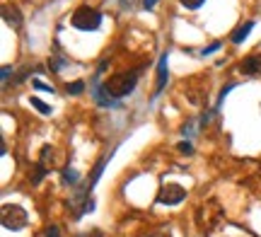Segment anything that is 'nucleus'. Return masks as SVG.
Wrapping results in <instances>:
<instances>
[{
  "mask_svg": "<svg viewBox=\"0 0 261 237\" xmlns=\"http://www.w3.org/2000/svg\"><path fill=\"white\" fill-rule=\"evenodd\" d=\"M136 83H138V73H119V75H111L109 80L104 83L107 92H109L114 99L119 97H126L136 90Z\"/></svg>",
  "mask_w": 261,
  "mask_h": 237,
  "instance_id": "obj_1",
  "label": "nucleus"
},
{
  "mask_svg": "<svg viewBox=\"0 0 261 237\" xmlns=\"http://www.w3.org/2000/svg\"><path fill=\"white\" fill-rule=\"evenodd\" d=\"M70 25L75 29H83V32H95V29H99V25H102V15L97 13L95 8L83 5V8H78V10L73 13Z\"/></svg>",
  "mask_w": 261,
  "mask_h": 237,
  "instance_id": "obj_2",
  "label": "nucleus"
},
{
  "mask_svg": "<svg viewBox=\"0 0 261 237\" xmlns=\"http://www.w3.org/2000/svg\"><path fill=\"white\" fill-rule=\"evenodd\" d=\"M0 213H3V215H0V223H3L5 230H13V232H17V230L27 227V223H29L27 210L22 208V206H15V203L10 206V203H5Z\"/></svg>",
  "mask_w": 261,
  "mask_h": 237,
  "instance_id": "obj_3",
  "label": "nucleus"
},
{
  "mask_svg": "<svg viewBox=\"0 0 261 237\" xmlns=\"http://www.w3.org/2000/svg\"><path fill=\"white\" fill-rule=\"evenodd\" d=\"M184 196H186V189H184V186H179V184H165V186L160 189V194H157V203L177 206V203L184 201Z\"/></svg>",
  "mask_w": 261,
  "mask_h": 237,
  "instance_id": "obj_4",
  "label": "nucleus"
},
{
  "mask_svg": "<svg viewBox=\"0 0 261 237\" xmlns=\"http://www.w3.org/2000/svg\"><path fill=\"white\" fill-rule=\"evenodd\" d=\"M92 97L97 99V104H99V107H116L114 97L107 92V87L99 83V80H95V83H92Z\"/></svg>",
  "mask_w": 261,
  "mask_h": 237,
  "instance_id": "obj_5",
  "label": "nucleus"
},
{
  "mask_svg": "<svg viewBox=\"0 0 261 237\" xmlns=\"http://www.w3.org/2000/svg\"><path fill=\"white\" fill-rule=\"evenodd\" d=\"M167 61H169V54H162L160 56V63H157V83H155V95H160L165 90L167 78H169V68H167Z\"/></svg>",
  "mask_w": 261,
  "mask_h": 237,
  "instance_id": "obj_6",
  "label": "nucleus"
},
{
  "mask_svg": "<svg viewBox=\"0 0 261 237\" xmlns=\"http://www.w3.org/2000/svg\"><path fill=\"white\" fill-rule=\"evenodd\" d=\"M0 13H3V22H5L8 27H13V29L22 27V15H20L17 8H13V5H3Z\"/></svg>",
  "mask_w": 261,
  "mask_h": 237,
  "instance_id": "obj_7",
  "label": "nucleus"
},
{
  "mask_svg": "<svg viewBox=\"0 0 261 237\" xmlns=\"http://www.w3.org/2000/svg\"><path fill=\"white\" fill-rule=\"evenodd\" d=\"M239 70L244 73V75H261V54H251L242 61V66Z\"/></svg>",
  "mask_w": 261,
  "mask_h": 237,
  "instance_id": "obj_8",
  "label": "nucleus"
},
{
  "mask_svg": "<svg viewBox=\"0 0 261 237\" xmlns=\"http://www.w3.org/2000/svg\"><path fill=\"white\" fill-rule=\"evenodd\" d=\"M251 29H254V22H244L242 27H237L232 32V44H242L249 37V32H251Z\"/></svg>",
  "mask_w": 261,
  "mask_h": 237,
  "instance_id": "obj_9",
  "label": "nucleus"
},
{
  "mask_svg": "<svg viewBox=\"0 0 261 237\" xmlns=\"http://www.w3.org/2000/svg\"><path fill=\"white\" fill-rule=\"evenodd\" d=\"M109 160H111V155H107V157H102V162H99V165L95 167V172H92V179H90V184H87L85 189H92V186H95L97 181H99V177H102V172H104V167L109 165Z\"/></svg>",
  "mask_w": 261,
  "mask_h": 237,
  "instance_id": "obj_10",
  "label": "nucleus"
},
{
  "mask_svg": "<svg viewBox=\"0 0 261 237\" xmlns=\"http://www.w3.org/2000/svg\"><path fill=\"white\" fill-rule=\"evenodd\" d=\"M46 172H49V167H46V165H42V162H37V165H34V169H32V177H29V179H32V184H42V179L46 177Z\"/></svg>",
  "mask_w": 261,
  "mask_h": 237,
  "instance_id": "obj_11",
  "label": "nucleus"
},
{
  "mask_svg": "<svg viewBox=\"0 0 261 237\" xmlns=\"http://www.w3.org/2000/svg\"><path fill=\"white\" fill-rule=\"evenodd\" d=\"M61 174H63V181H66V184H70V186H75V184L80 181V177H78V172H75L73 167H66L63 172H61Z\"/></svg>",
  "mask_w": 261,
  "mask_h": 237,
  "instance_id": "obj_12",
  "label": "nucleus"
},
{
  "mask_svg": "<svg viewBox=\"0 0 261 237\" xmlns=\"http://www.w3.org/2000/svg\"><path fill=\"white\" fill-rule=\"evenodd\" d=\"M49 155H54V150H51V145H44V148H42V157H39V162H42V165H46V167L51 169V167H54V157H49Z\"/></svg>",
  "mask_w": 261,
  "mask_h": 237,
  "instance_id": "obj_13",
  "label": "nucleus"
},
{
  "mask_svg": "<svg viewBox=\"0 0 261 237\" xmlns=\"http://www.w3.org/2000/svg\"><path fill=\"white\" fill-rule=\"evenodd\" d=\"M29 102H32V107H34L37 112H42V114H51V107H49L46 102H42L39 97H32Z\"/></svg>",
  "mask_w": 261,
  "mask_h": 237,
  "instance_id": "obj_14",
  "label": "nucleus"
},
{
  "mask_svg": "<svg viewBox=\"0 0 261 237\" xmlns=\"http://www.w3.org/2000/svg\"><path fill=\"white\" fill-rule=\"evenodd\" d=\"M83 92H85V83H83V80L68 83V95H83Z\"/></svg>",
  "mask_w": 261,
  "mask_h": 237,
  "instance_id": "obj_15",
  "label": "nucleus"
},
{
  "mask_svg": "<svg viewBox=\"0 0 261 237\" xmlns=\"http://www.w3.org/2000/svg\"><path fill=\"white\" fill-rule=\"evenodd\" d=\"M181 3V8H186V10H198L206 0H179Z\"/></svg>",
  "mask_w": 261,
  "mask_h": 237,
  "instance_id": "obj_16",
  "label": "nucleus"
},
{
  "mask_svg": "<svg viewBox=\"0 0 261 237\" xmlns=\"http://www.w3.org/2000/svg\"><path fill=\"white\" fill-rule=\"evenodd\" d=\"M32 85L37 87V90H42V92H49V95H54L56 90L51 87V85H46V83H42V80H32Z\"/></svg>",
  "mask_w": 261,
  "mask_h": 237,
  "instance_id": "obj_17",
  "label": "nucleus"
},
{
  "mask_svg": "<svg viewBox=\"0 0 261 237\" xmlns=\"http://www.w3.org/2000/svg\"><path fill=\"white\" fill-rule=\"evenodd\" d=\"M177 148H179V153H184V155H191L193 153V145L189 143V140H181Z\"/></svg>",
  "mask_w": 261,
  "mask_h": 237,
  "instance_id": "obj_18",
  "label": "nucleus"
},
{
  "mask_svg": "<svg viewBox=\"0 0 261 237\" xmlns=\"http://www.w3.org/2000/svg\"><path fill=\"white\" fill-rule=\"evenodd\" d=\"M220 46H222V44H220V42L210 44V46H206V49H203V51H201V56H208V54H213V51H218Z\"/></svg>",
  "mask_w": 261,
  "mask_h": 237,
  "instance_id": "obj_19",
  "label": "nucleus"
},
{
  "mask_svg": "<svg viewBox=\"0 0 261 237\" xmlns=\"http://www.w3.org/2000/svg\"><path fill=\"white\" fill-rule=\"evenodd\" d=\"M10 75H13V68L10 66H3V85L10 83Z\"/></svg>",
  "mask_w": 261,
  "mask_h": 237,
  "instance_id": "obj_20",
  "label": "nucleus"
},
{
  "mask_svg": "<svg viewBox=\"0 0 261 237\" xmlns=\"http://www.w3.org/2000/svg\"><path fill=\"white\" fill-rule=\"evenodd\" d=\"M46 237H61V232H58V227H49V230H46Z\"/></svg>",
  "mask_w": 261,
  "mask_h": 237,
  "instance_id": "obj_21",
  "label": "nucleus"
},
{
  "mask_svg": "<svg viewBox=\"0 0 261 237\" xmlns=\"http://www.w3.org/2000/svg\"><path fill=\"white\" fill-rule=\"evenodd\" d=\"M155 5H157V0H143V8H145V10H152Z\"/></svg>",
  "mask_w": 261,
  "mask_h": 237,
  "instance_id": "obj_22",
  "label": "nucleus"
},
{
  "mask_svg": "<svg viewBox=\"0 0 261 237\" xmlns=\"http://www.w3.org/2000/svg\"><path fill=\"white\" fill-rule=\"evenodd\" d=\"M121 8H133V0H121Z\"/></svg>",
  "mask_w": 261,
  "mask_h": 237,
  "instance_id": "obj_23",
  "label": "nucleus"
}]
</instances>
